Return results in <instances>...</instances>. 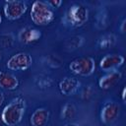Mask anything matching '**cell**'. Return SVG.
Returning a JSON list of instances; mask_svg holds the SVG:
<instances>
[{
	"label": "cell",
	"mask_w": 126,
	"mask_h": 126,
	"mask_svg": "<svg viewBox=\"0 0 126 126\" xmlns=\"http://www.w3.org/2000/svg\"><path fill=\"white\" fill-rule=\"evenodd\" d=\"M27 108L26 100L18 96L12 99L2 110L1 112V120L7 126H15L19 124L24 115Z\"/></svg>",
	"instance_id": "obj_1"
},
{
	"label": "cell",
	"mask_w": 126,
	"mask_h": 126,
	"mask_svg": "<svg viewBox=\"0 0 126 126\" xmlns=\"http://www.w3.org/2000/svg\"><path fill=\"white\" fill-rule=\"evenodd\" d=\"M31 19L36 26H47L54 19V11L46 1H34L31 8Z\"/></svg>",
	"instance_id": "obj_2"
},
{
	"label": "cell",
	"mask_w": 126,
	"mask_h": 126,
	"mask_svg": "<svg viewBox=\"0 0 126 126\" xmlns=\"http://www.w3.org/2000/svg\"><path fill=\"white\" fill-rule=\"evenodd\" d=\"M89 19V10L85 6L81 4H74L67 10L65 17H64V23L68 25L69 27L78 28L83 26L85 23H87Z\"/></svg>",
	"instance_id": "obj_3"
},
{
	"label": "cell",
	"mask_w": 126,
	"mask_h": 126,
	"mask_svg": "<svg viewBox=\"0 0 126 126\" xmlns=\"http://www.w3.org/2000/svg\"><path fill=\"white\" fill-rule=\"evenodd\" d=\"M69 70L75 75L83 77L91 76L95 71L94 59L90 56L76 58L69 63Z\"/></svg>",
	"instance_id": "obj_4"
},
{
	"label": "cell",
	"mask_w": 126,
	"mask_h": 126,
	"mask_svg": "<svg viewBox=\"0 0 126 126\" xmlns=\"http://www.w3.org/2000/svg\"><path fill=\"white\" fill-rule=\"evenodd\" d=\"M27 10V3L22 0H7L3 6L4 16L10 21H15L22 18Z\"/></svg>",
	"instance_id": "obj_5"
},
{
	"label": "cell",
	"mask_w": 126,
	"mask_h": 126,
	"mask_svg": "<svg viewBox=\"0 0 126 126\" xmlns=\"http://www.w3.org/2000/svg\"><path fill=\"white\" fill-rule=\"evenodd\" d=\"M32 64V55L28 52L21 51L13 54L7 61L6 67L11 71H25Z\"/></svg>",
	"instance_id": "obj_6"
},
{
	"label": "cell",
	"mask_w": 126,
	"mask_h": 126,
	"mask_svg": "<svg viewBox=\"0 0 126 126\" xmlns=\"http://www.w3.org/2000/svg\"><path fill=\"white\" fill-rule=\"evenodd\" d=\"M120 114V106L115 101H107L105 102L99 113L100 121L103 124H111L114 122Z\"/></svg>",
	"instance_id": "obj_7"
},
{
	"label": "cell",
	"mask_w": 126,
	"mask_h": 126,
	"mask_svg": "<svg viewBox=\"0 0 126 126\" xmlns=\"http://www.w3.org/2000/svg\"><path fill=\"white\" fill-rule=\"evenodd\" d=\"M125 59L122 55L117 53H111L104 55L100 61H99V68L104 72H110L114 70H118L123 63Z\"/></svg>",
	"instance_id": "obj_8"
},
{
	"label": "cell",
	"mask_w": 126,
	"mask_h": 126,
	"mask_svg": "<svg viewBox=\"0 0 126 126\" xmlns=\"http://www.w3.org/2000/svg\"><path fill=\"white\" fill-rule=\"evenodd\" d=\"M80 87V81L74 77H64L58 84V89L64 95H73L79 91Z\"/></svg>",
	"instance_id": "obj_9"
},
{
	"label": "cell",
	"mask_w": 126,
	"mask_h": 126,
	"mask_svg": "<svg viewBox=\"0 0 126 126\" xmlns=\"http://www.w3.org/2000/svg\"><path fill=\"white\" fill-rule=\"evenodd\" d=\"M122 73L119 70H114L107 72L105 75L101 76L98 80V87L101 90H109L113 88L121 79Z\"/></svg>",
	"instance_id": "obj_10"
},
{
	"label": "cell",
	"mask_w": 126,
	"mask_h": 126,
	"mask_svg": "<svg viewBox=\"0 0 126 126\" xmlns=\"http://www.w3.org/2000/svg\"><path fill=\"white\" fill-rule=\"evenodd\" d=\"M50 117V112L45 107H38L33 110L30 117V123L32 126H44Z\"/></svg>",
	"instance_id": "obj_11"
},
{
	"label": "cell",
	"mask_w": 126,
	"mask_h": 126,
	"mask_svg": "<svg viewBox=\"0 0 126 126\" xmlns=\"http://www.w3.org/2000/svg\"><path fill=\"white\" fill-rule=\"evenodd\" d=\"M41 37V32L37 29H33L31 27H27L22 29L18 34V38L21 42L24 43H33L37 41Z\"/></svg>",
	"instance_id": "obj_12"
},
{
	"label": "cell",
	"mask_w": 126,
	"mask_h": 126,
	"mask_svg": "<svg viewBox=\"0 0 126 126\" xmlns=\"http://www.w3.org/2000/svg\"><path fill=\"white\" fill-rule=\"evenodd\" d=\"M19 87L18 78L6 71H0V88L7 91H14Z\"/></svg>",
	"instance_id": "obj_13"
},
{
	"label": "cell",
	"mask_w": 126,
	"mask_h": 126,
	"mask_svg": "<svg viewBox=\"0 0 126 126\" xmlns=\"http://www.w3.org/2000/svg\"><path fill=\"white\" fill-rule=\"evenodd\" d=\"M77 113V108L76 106L71 103V102H67L65 103L62 108H61V111H60V117L61 119L63 120H69V119H72L75 117Z\"/></svg>",
	"instance_id": "obj_14"
},
{
	"label": "cell",
	"mask_w": 126,
	"mask_h": 126,
	"mask_svg": "<svg viewBox=\"0 0 126 126\" xmlns=\"http://www.w3.org/2000/svg\"><path fill=\"white\" fill-rule=\"evenodd\" d=\"M116 36L113 33H107L99 37L97 40V46L101 49H106L111 46H113L116 43Z\"/></svg>",
	"instance_id": "obj_15"
},
{
	"label": "cell",
	"mask_w": 126,
	"mask_h": 126,
	"mask_svg": "<svg viewBox=\"0 0 126 126\" xmlns=\"http://www.w3.org/2000/svg\"><path fill=\"white\" fill-rule=\"evenodd\" d=\"M85 42V39L83 36H80V35H76V36H73L71 38H69L67 41H66V47L68 49H76L80 46H82Z\"/></svg>",
	"instance_id": "obj_16"
},
{
	"label": "cell",
	"mask_w": 126,
	"mask_h": 126,
	"mask_svg": "<svg viewBox=\"0 0 126 126\" xmlns=\"http://www.w3.org/2000/svg\"><path fill=\"white\" fill-rule=\"evenodd\" d=\"M14 43V36L12 33H5V34H2L0 36V44L7 48V47H11Z\"/></svg>",
	"instance_id": "obj_17"
},
{
	"label": "cell",
	"mask_w": 126,
	"mask_h": 126,
	"mask_svg": "<svg viewBox=\"0 0 126 126\" xmlns=\"http://www.w3.org/2000/svg\"><path fill=\"white\" fill-rule=\"evenodd\" d=\"M93 95V89L91 88V86H87L83 91H82V98L84 99H89L91 96Z\"/></svg>",
	"instance_id": "obj_18"
},
{
	"label": "cell",
	"mask_w": 126,
	"mask_h": 126,
	"mask_svg": "<svg viewBox=\"0 0 126 126\" xmlns=\"http://www.w3.org/2000/svg\"><path fill=\"white\" fill-rule=\"evenodd\" d=\"M47 4L53 9V8H59L62 5V1L61 0H52V1H46Z\"/></svg>",
	"instance_id": "obj_19"
},
{
	"label": "cell",
	"mask_w": 126,
	"mask_h": 126,
	"mask_svg": "<svg viewBox=\"0 0 126 126\" xmlns=\"http://www.w3.org/2000/svg\"><path fill=\"white\" fill-rule=\"evenodd\" d=\"M126 94V88L125 87H123V89H122V93H121V98H122V101L123 102H125V94Z\"/></svg>",
	"instance_id": "obj_20"
},
{
	"label": "cell",
	"mask_w": 126,
	"mask_h": 126,
	"mask_svg": "<svg viewBox=\"0 0 126 126\" xmlns=\"http://www.w3.org/2000/svg\"><path fill=\"white\" fill-rule=\"evenodd\" d=\"M4 99H5V95H4V93L2 91H0V106L3 104L4 102Z\"/></svg>",
	"instance_id": "obj_21"
},
{
	"label": "cell",
	"mask_w": 126,
	"mask_h": 126,
	"mask_svg": "<svg viewBox=\"0 0 126 126\" xmlns=\"http://www.w3.org/2000/svg\"><path fill=\"white\" fill-rule=\"evenodd\" d=\"M124 26H125V20H123V22L121 23V28H120V30H121V32H124Z\"/></svg>",
	"instance_id": "obj_22"
},
{
	"label": "cell",
	"mask_w": 126,
	"mask_h": 126,
	"mask_svg": "<svg viewBox=\"0 0 126 126\" xmlns=\"http://www.w3.org/2000/svg\"><path fill=\"white\" fill-rule=\"evenodd\" d=\"M62 126H79V125L77 123H66V124H64Z\"/></svg>",
	"instance_id": "obj_23"
},
{
	"label": "cell",
	"mask_w": 126,
	"mask_h": 126,
	"mask_svg": "<svg viewBox=\"0 0 126 126\" xmlns=\"http://www.w3.org/2000/svg\"><path fill=\"white\" fill-rule=\"evenodd\" d=\"M1 23H2V16H1V13H0V25H1Z\"/></svg>",
	"instance_id": "obj_24"
},
{
	"label": "cell",
	"mask_w": 126,
	"mask_h": 126,
	"mask_svg": "<svg viewBox=\"0 0 126 126\" xmlns=\"http://www.w3.org/2000/svg\"><path fill=\"white\" fill-rule=\"evenodd\" d=\"M1 59H2V55H1V51H0V61H1Z\"/></svg>",
	"instance_id": "obj_25"
}]
</instances>
